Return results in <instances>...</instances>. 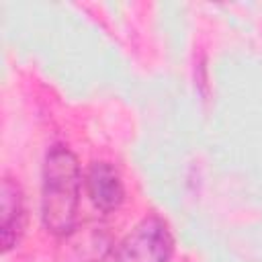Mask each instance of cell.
I'll return each mask as SVG.
<instances>
[{
  "label": "cell",
  "instance_id": "obj_1",
  "mask_svg": "<svg viewBox=\"0 0 262 262\" xmlns=\"http://www.w3.org/2000/svg\"><path fill=\"white\" fill-rule=\"evenodd\" d=\"M80 203V164L76 156L53 145L43 164V196L41 219L49 233L70 235L76 229Z\"/></svg>",
  "mask_w": 262,
  "mask_h": 262
},
{
  "label": "cell",
  "instance_id": "obj_2",
  "mask_svg": "<svg viewBox=\"0 0 262 262\" xmlns=\"http://www.w3.org/2000/svg\"><path fill=\"white\" fill-rule=\"evenodd\" d=\"M174 239L160 217H147L119 244L113 254L115 262H168Z\"/></svg>",
  "mask_w": 262,
  "mask_h": 262
},
{
  "label": "cell",
  "instance_id": "obj_3",
  "mask_svg": "<svg viewBox=\"0 0 262 262\" xmlns=\"http://www.w3.org/2000/svg\"><path fill=\"white\" fill-rule=\"evenodd\" d=\"M86 190L100 211H113L123 203L125 188L119 172L108 162H94L86 174Z\"/></svg>",
  "mask_w": 262,
  "mask_h": 262
},
{
  "label": "cell",
  "instance_id": "obj_4",
  "mask_svg": "<svg viewBox=\"0 0 262 262\" xmlns=\"http://www.w3.org/2000/svg\"><path fill=\"white\" fill-rule=\"evenodd\" d=\"M25 229V203L20 188L10 180H2V225H0V239L2 250L8 252L14 248Z\"/></svg>",
  "mask_w": 262,
  "mask_h": 262
},
{
  "label": "cell",
  "instance_id": "obj_5",
  "mask_svg": "<svg viewBox=\"0 0 262 262\" xmlns=\"http://www.w3.org/2000/svg\"><path fill=\"white\" fill-rule=\"evenodd\" d=\"M66 262H102L111 254V235L102 227H82L72 231Z\"/></svg>",
  "mask_w": 262,
  "mask_h": 262
}]
</instances>
